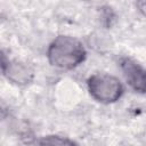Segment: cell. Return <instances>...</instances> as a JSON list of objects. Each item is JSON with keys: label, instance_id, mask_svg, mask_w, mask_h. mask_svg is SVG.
I'll list each match as a JSON object with an SVG mask.
<instances>
[{"label": "cell", "instance_id": "obj_4", "mask_svg": "<svg viewBox=\"0 0 146 146\" xmlns=\"http://www.w3.org/2000/svg\"><path fill=\"white\" fill-rule=\"evenodd\" d=\"M2 72L10 82L17 86L29 84L34 78L33 68L26 63L17 59L6 62L2 57Z\"/></svg>", "mask_w": 146, "mask_h": 146}, {"label": "cell", "instance_id": "obj_2", "mask_svg": "<svg viewBox=\"0 0 146 146\" xmlns=\"http://www.w3.org/2000/svg\"><path fill=\"white\" fill-rule=\"evenodd\" d=\"M87 87L90 96L102 104L117 102L124 91L121 81L116 76L106 73H95L90 75L87 80Z\"/></svg>", "mask_w": 146, "mask_h": 146}, {"label": "cell", "instance_id": "obj_1", "mask_svg": "<svg viewBox=\"0 0 146 146\" xmlns=\"http://www.w3.org/2000/svg\"><path fill=\"white\" fill-rule=\"evenodd\" d=\"M87 51L82 42L70 35L56 36L47 49V58L51 66L73 70L86 60Z\"/></svg>", "mask_w": 146, "mask_h": 146}, {"label": "cell", "instance_id": "obj_3", "mask_svg": "<svg viewBox=\"0 0 146 146\" xmlns=\"http://www.w3.org/2000/svg\"><path fill=\"white\" fill-rule=\"evenodd\" d=\"M120 67L130 88L136 92L146 94V68L129 57L121 58Z\"/></svg>", "mask_w": 146, "mask_h": 146}, {"label": "cell", "instance_id": "obj_5", "mask_svg": "<svg viewBox=\"0 0 146 146\" xmlns=\"http://www.w3.org/2000/svg\"><path fill=\"white\" fill-rule=\"evenodd\" d=\"M39 146H79L74 140L58 135H48L39 140Z\"/></svg>", "mask_w": 146, "mask_h": 146}, {"label": "cell", "instance_id": "obj_6", "mask_svg": "<svg viewBox=\"0 0 146 146\" xmlns=\"http://www.w3.org/2000/svg\"><path fill=\"white\" fill-rule=\"evenodd\" d=\"M136 6H137V8H138L139 13H140L143 16H145V17H146V1H145V0L138 1V2H136Z\"/></svg>", "mask_w": 146, "mask_h": 146}]
</instances>
